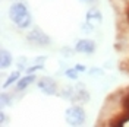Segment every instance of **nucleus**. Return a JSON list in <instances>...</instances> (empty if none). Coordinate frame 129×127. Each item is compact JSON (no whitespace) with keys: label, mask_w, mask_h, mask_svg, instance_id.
Returning <instances> with one entry per match:
<instances>
[{"label":"nucleus","mask_w":129,"mask_h":127,"mask_svg":"<svg viewBox=\"0 0 129 127\" xmlns=\"http://www.w3.org/2000/svg\"><path fill=\"white\" fill-rule=\"evenodd\" d=\"M9 18L21 29L29 28V25L32 22V18H31V13L28 12V8L25 6L22 2H18V0L10 5V8H9Z\"/></svg>","instance_id":"obj_1"},{"label":"nucleus","mask_w":129,"mask_h":127,"mask_svg":"<svg viewBox=\"0 0 129 127\" xmlns=\"http://www.w3.org/2000/svg\"><path fill=\"white\" fill-rule=\"evenodd\" d=\"M66 121L68 124L71 126H82L85 123V118H87V114H85V110L81 107V105H73V107H69L66 112Z\"/></svg>","instance_id":"obj_2"},{"label":"nucleus","mask_w":129,"mask_h":127,"mask_svg":"<svg viewBox=\"0 0 129 127\" xmlns=\"http://www.w3.org/2000/svg\"><path fill=\"white\" fill-rule=\"evenodd\" d=\"M26 40L29 41V42L37 44V45H48L51 42L50 37H48L47 34H44L41 29H38V28H35V29H32V31L28 32Z\"/></svg>","instance_id":"obj_3"},{"label":"nucleus","mask_w":129,"mask_h":127,"mask_svg":"<svg viewBox=\"0 0 129 127\" xmlns=\"http://www.w3.org/2000/svg\"><path fill=\"white\" fill-rule=\"evenodd\" d=\"M38 88L46 94V95H56L57 94V83L56 80L50 76H44L38 80Z\"/></svg>","instance_id":"obj_4"},{"label":"nucleus","mask_w":129,"mask_h":127,"mask_svg":"<svg viewBox=\"0 0 129 127\" xmlns=\"http://www.w3.org/2000/svg\"><path fill=\"white\" fill-rule=\"evenodd\" d=\"M75 51L76 53H81V54H92V53H95V41L87 40V38L76 41Z\"/></svg>","instance_id":"obj_5"},{"label":"nucleus","mask_w":129,"mask_h":127,"mask_svg":"<svg viewBox=\"0 0 129 127\" xmlns=\"http://www.w3.org/2000/svg\"><path fill=\"white\" fill-rule=\"evenodd\" d=\"M101 21H103V16H101L100 10L97 8H91L87 12V22L91 24L92 26H98V25L101 24Z\"/></svg>","instance_id":"obj_6"},{"label":"nucleus","mask_w":129,"mask_h":127,"mask_svg":"<svg viewBox=\"0 0 129 127\" xmlns=\"http://www.w3.org/2000/svg\"><path fill=\"white\" fill-rule=\"evenodd\" d=\"M35 79H37V78H35L34 73H32V75L28 73L26 76H24V78H21V79L18 80V83H16V89H18V91H24V89H26L31 83H34Z\"/></svg>","instance_id":"obj_7"},{"label":"nucleus","mask_w":129,"mask_h":127,"mask_svg":"<svg viewBox=\"0 0 129 127\" xmlns=\"http://www.w3.org/2000/svg\"><path fill=\"white\" fill-rule=\"evenodd\" d=\"M12 54L9 53L8 50L2 48V53H0V67L2 69H9L12 66Z\"/></svg>","instance_id":"obj_8"},{"label":"nucleus","mask_w":129,"mask_h":127,"mask_svg":"<svg viewBox=\"0 0 129 127\" xmlns=\"http://www.w3.org/2000/svg\"><path fill=\"white\" fill-rule=\"evenodd\" d=\"M19 76H21V73H19L18 70H16V72H12V73H10V76L6 79V82L3 83V89H5V88H8V86H10L13 82L19 80Z\"/></svg>","instance_id":"obj_9"},{"label":"nucleus","mask_w":129,"mask_h":127,"mask_svg":"<svg viewBox=\"0 0 129 127\" xmlns=\"http://www.w3.org/2000/svg\"><path fill=\"white\" fill-rule=\"evenodd\" d=\"M64 76L69 78V79H72V80H76L78 76H79V72L76 70V67H71V69H66L64 70Z\"/></svg>","instance_id":"obj_10"},{"label":"nucleus","mask_w":129,"mask_h":127,"mask_svg":"<svg viewBox=\"0 0 129 127\" xmlns=\"http://www.w3.org/2000/svg\"><path fill=\"white\" fill-rule=\"evenodd\" d=\"M0 98H2V107H8V105L12 104V96H9L8 94H5V92H2Z\"/></svg>","instance_id":"obj_11"},{"label":"nucleus","mask_w":129,"mask_h":127,"mask_svg":"<svg viewBox=\"0 0 129 127\" xmlns=\"http://www.w3.org/2000/svg\"><path fill=\"white\" fill-rule=\"evenodd\" d=\"M43 69H44V64H35V66H31V67H26V69H25V72H26V73H29V75H32V73H35V72L37 70H43Z\"/></svg>","instance_id":"obj_12"},{"label":"nucleus","mask_w":129,"mask_h":127,"mask_svg":"<svg viewBox=\"0 0 129 127\" xmlns=\"http://www.w3.org/2000/svg\"><path fill=\"white\" fill-rule=\"evenodd\" d=\"M88 73L91 76H103V69H100V67H91Z\"/></svg>","instance_id":"obj_13"},{"label":"nucleus","mask_w":129,"mask_h":127,"mask_svg":"<svg viewBox=\"0 0 129 127\" xmlns=\"http://www.w3.org/2000/svg\"><path fill=\"white\" fill-rule=\"evenodd\" d=\"M25 64H26V58L22 57L21 61H18V67H19V69H25Z\"/></svg>","instance_id":"obj_14"},{"label":"nucleus","mask_w":129,"mask_h":127,"mask_svg":"<svg viewBox=\"0 0 129 127\" xmlns=\"http://www.w3.org/2000/svg\"><path fill=\"white\" fill-rule=\"evenodd\" d=\"M0 117H2V120H0V121H2V124H6V121H8V115L5 114V111L0 112Z\"/></svg>","instance_id":"obj_15"},{"label":"nucleus","mask_w":129,"mask_h":127,"mask_svg":"<svg viewBox=\"0 0 129 127\" xmlns=\"http://www.w3.org/2000/svg\"><path fill=\"white\" fill-rule=\"evenodd\" d=\"M75 67H76V70L79 72V73H81V72H85V70H87V67H85L84 64H76Z\"/></svg>","instance_id":"obj_16"},{"label":"nucleus","mask_w":129,"mask_h":127,"mask_svg":"<svg viewBox=\"0 0 129 127\" xmlns=\"http://www.w3.org/2000/svg\"><path fill=\"white\" fill-rule=\"evenodd\" d=\"M46 58H47L46 56H44V57H43V56H38L37 58H35V61H37V63H40V64H43L44 61H46Z\"/></svg>","instance_id":"obj_17"},{"label":"nucleus","mask_w":129,"mask_h":127,"mask_svg":"<svg viewBox=\"0 0 129 127\" xmlns=\"http://www.w3.org/2000/svg\"><path fill=\"white\" fill-rule=\"evenodd\" d=\"M62 53H63L64 56H71V54H72V51H71V50H64V48L62 50Z\"/></svg>","instance_id":"obj_18"},{"label":"nucleus","mask_w":129,"mask_h":127,"mask_svg":"<svg viewBox=\"0 0 129 127\" xmlns=\"http://www.w3.org/2000/svg\"><path fill=\"white\" fill-rule=\"evenodd\" d=\"M79 2H82V3H91L92 0H79Z\"/></svg>","instance_id":"obj_19"},{"label":"nucleus","mask_w":129,"mask_h":127,"mask_svg":"<svg viewBox=\"0 0 129 127\" xmlns=\"http://www.w3.org/2000/svg\"><path fill=\"white\" fill-rule=\"evenodd\" d=\"M128 18H129V9H128Z\"/></svg>","instance_id":"obj_20"}]
</instances>
